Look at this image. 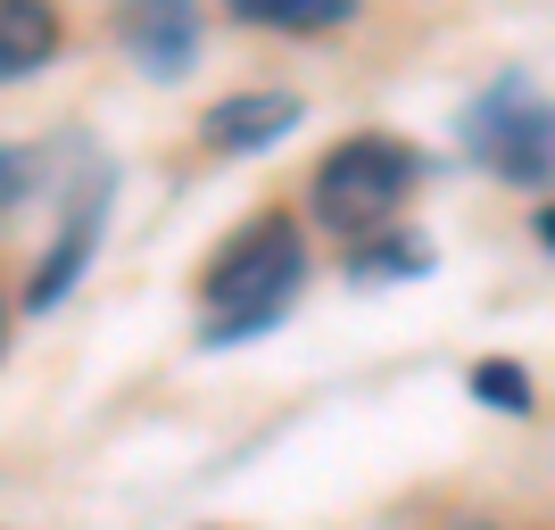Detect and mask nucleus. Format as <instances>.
Wrapping results in <instances>:
<instances>
[{
  "instance_id": "6e6552de",
  "label": "nucleus",
  "mask_w": 555,
  "mask_h": 530,
  "mask_svg": "<svg viewBox=\"0 0 555 530\" xmlns=\"http://www.w3.org/2000/svg\"><path fill=\"white\" fill-rule=\"evenodd\" d=\"M357 0H232V17L249 25H282V34H324V25H348Z\"/></svg>"
},
{
  "instance_id": "9d476101",
  "label": "nucleus",
  "mask_w": 555,
  "mask_h": 530,
  "mask_svg": "<svg viewBox=\"0 0 555 530\" xmlns=\"http://www.w3.org/2000/svg\"><path fill=\"white\" fill-rule=\"evenodd\" d=\"M473 398H481V406H506V415H531V373L514 365V357H481V365H473Z\"/></svg>"
},
{
  "instance_id": "f257e3e1",
  "label": "nucleus",
  "mask_w": 555,
  "mask_h": 530,
  "mask_svg": "<svg viewBox=\"0 0 555 530\" xmlns=\"http://www.w3.org/2000/svg\"><path fill=\"white\" fill-rule=\"evenodd\" d=\"M299 282H307V241H299L291 216H257V224H241L224 249H216L208 282H199V299H208V348L274 332L282 307L299 299Z\"/></svg>"
},
{
  "instance_id": "20e7f679",
  "label": "nucleus",
  "mask_w": 555,
  "mask_h": 530,
  "mask_svg": "<svg viewBox=\"0 0 555 530\" xmlns=\"http://www.w3.org/2000/svg\"><path fill=\"white\" fill-rule=\"evenodd\" d=\"M282 133H299V92H232L199 116V141H208L216 158H257Z\"/></svg>"
},
{
  "instance_id": "39448f33",
  "label": "nucleus",
  "mask_w": 555,
  "mask_h": 530,
  "mask_svg": "<svg viewBox=\"0 0 555 530\" xmlns=\"http://www.w3.org/2000/svg\"><path fill=\"white\" fill-rule=\"evenodd\" d=\"M125 50L141 59V75H183L191 50H199L191 0H133V9H125Z\"/></svg>"
},
{
  "instance_id": "423d86ee",
  "label": "nucleus",
  "mask_w": 555,
  "mask_h": 530,
  "mask_svg": "<svg viewBox=\"0 0 555 530\" xmlns=\"http://www.w3.org/2000/svg\"><path fill=\"white\" fill-rule=\"evenodd\" d=\"M92 241H100V191H83L75 199V216H67V232L50 241V257H42V274L25 282V315H42V307H59L75 290V274H83V257H92Z\"/></svg>"
},
{
  "instance_id": "0eeeda50",
  "label": "nucleus",
  "mask_w": 555,
  "mask_h": 530,
  "mask_svg": "<svg viewBox=\"0 0 555 530\" xmlns=\"http://www.w3.org/2000/svg\"><path fill=\"white\" fill-rule=\"evenodd\" d=\"M50 50H59V17H50V0H0V75L25 83L34 67H50Z\"/></svg>"
},
{
  "instance_id": "f03ea898",
  "label": "nucleus",
  "mask_w": 555,
  "mask_h": 530,
  "mask_svg": "<svg viewBox=\"0 0 555 530\" xmlns=\"http://www.w3.org/2000/svg\"><path fill=\"white\" fill-rule=\"evenodd\" d=\"M415 183H423V158L398 133H357V141H340V150L315 166L307 208H315V224H324V232L373 241L382 224H398V208L415 199Z\"/></svg>"
},
{
  "instance_id": "9b49d317",
  "label": "nucleus",
  "mask_w": 555,
  "mask_h": 530,
  "mask_svg": "<svg viewBox=\"0 0 555 530\" xmlns=\"http://www.w3.org/2000/svg\"><path fill=\"white\" fill-rule=\"evenodd\" d=\"M539 241H547V249H555V208H539Z\"/></svg>"
},
{
  "instance_id": "f8f14e48",
  "label": "nucleus",
  "mask_w": 555,
  "mask_h": 530,
  "mask_svg": "<svg viewBox=\"0 0 555 530\" xmlns=\"http://www.w3.org/2000/svg\"><path fill=\"white\" fill-rule=\"evenodd\" d=\"M456 530H489V522H456Z\"/></svg>"
},
{
  "instance_id": "7ed1b4c3",
  "label": "nucleus",
  "mask_w": 555,
  "mask_h": 530,
  "mask_svg": "<svg viewBox=\"0 0 555 530\" xmlns=\"http://www.w3.org/2000/svg\"><path fill=\"white\" fill-rule=\"evenodd\" d=\"M464 150L489 166V174H506V183H547L555 174V108L506 75L498 92H481L464 108Z\"/></svg>"
},
{
  "instance_id": "1a4fd4ad",
  "label": "nucleus",
  "mask_w": 555,
  "mask_h": 530,
  "mask_svg": "<svg viewBox=\"0 0 555 530\" xmlns=\"http://www.w3.org/2000/svg\"><path fill=\"white\" fill-rule=\"evenodd\" d=\"M431 266V241L423 232H398V241H365L357 249V282H406Z\"/></svg>"
}]
</instances>
